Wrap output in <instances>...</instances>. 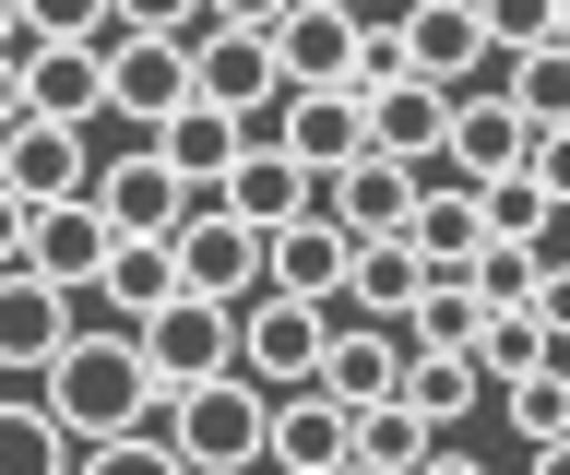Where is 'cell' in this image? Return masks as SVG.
I'll list each match as a JSON object with an SVG mask.
<instances>
[{
    "mask_svg": "<svg viewBox=\"0 0 570 475\" xmlns=\"http://www.w3.org/2000/svg\"><path fill=\"white\" fill-rule=\"evenodd\" d=\"M36 380H48V416H60L71 439H83V452H96V439H119V428H155V368H142V333L119 321V333H83L71 321L60 333V357L36 368Z\"/></svg>",
    "mask_w": 570,
    "mask_h": 475,
    "instance_id": "cell-1",
    "label": "cell"
},
{
    "mask_svg": "<svg viewBox=\"0 0 570 475\" xmlns=\"http://www.w3.org/2000/svg\"><path fill=\"white\" fill-rule=\"evenodd\" d=\"M262 428H274V393H262L249 368H214V380L167 393V452H178L190 475H238V464H262Z\"/></svg>",
    "mask_w": 570,
    "mask_h": 475,
    "instance_id": "cell-2",
    "label": "cell"
},
{
    "mask_svg": "<svg viewBox=\"0 0 570 475\" xmlns=\"http://www.w3.org/2000/svg\"><path fill=\"white\" fill-rule=\"evenodd\" d=\"M131 333H142V368H155V393H190V380H214V368H238V309H226V297L167 286Z\"/></svg>",
    "mask_w": 570,
    "mask_h": 475,
    "instance_id": "cell-3",
    "label": "cell"
},
{
    "mask_svg": "<svg viewBox=\"0 0 570 475\" xmlns=\"http://www.w3.org/2000/svg\"><path fill=\"white\" fill-rule=\"evenodd\" d=\"M321 333H333V297H297V286H249L238 297V368L262 393H297V380H309Z\"/></svg>",
    "mask_w": 570,
    "mask_h": 475,
    "instance_id": "cell-4",
    "label": "cell"
},
{
    "mask_svg": "<svg viewBox=\"0 0 570 475\" xmlns=\"http://www.w3.org/2000/svg\"><path fill=\"white\" fill-rule=\"evenodd\" d=\"M249 131H274V144L309 167V179H333L345 155H368V96H356V83H285V96L249 119Z\"/></svg>",
    "mask_w": 570,
    "mask_h": 475,
    "instance_id": "cell-5",
    "label": "cell"
},
{
    "mask_svg": "<svg viewBox=\"0 0 570 475\" xmlns=\"http://www.w3.org/2000/svg\"><path fill=\"white\" fill-rule=\"evenodd\" d=\"M167 250H178V286H190V297H226V309H238V297L262 286V226H249V215H226L214 190L167 226Z\"/></svg>",
    "mask_w": 570,
    "mask_h": 475,
    "instance_id": "cell-6",
    "label": "cell"
},
{
    "mask_svg": "<svg viewBox=\"0 0 570 475\" xmlns=\"http://www.w3.org/2000/svg\"><path fill=\"white\" fill-rule=\"evenodd\" d=\"M71 321H83V286L36 274V261H0V380H36Z\"/></svg>",
    "mask_w": 570,
    "mask_h": 475,
    "instance_id": "cell-7",
    "label": "cell"
},
{
    "mask_svg": "<svg viewBox=\"0 0 570 475\" xmlns=\"http://www.w3.org/2000/svg\"><path fill=\"white\" fill-rule=\"evenodd\" d=\"M107 108L155 131L167 108H190V37H155V24H119L107 37Z\"/></svg>",
    "mask_w": 570,
    "mask_h": 475,
    "instance_id": "cell-8",
    "label": "cell"
},
{
    "mask_svg": "<svg viewBox=\"0 0 570 475\" xmlns=\"http://www.w3.org/2000/svg\"><path fill=\"white\" fill-rule=\"evenodd\" d=\"M190 96H214V108H238V119H262L285 96V72H274V37L262 24H190Z\"/></svg>",
    "mask_w": 570,
    "mask_h": 475,
    "instance_id": "cell-9",
    "label": "cell"
},
{
    "mask_svg": "<svg viewBox=\"0 0 570 475\" xmlns=\"http://www.w3.org/2000/svg\"><path fill=\"white\" fill-rule=\"evenodd\" d=\"M428 167H404V155H345L333 179H321V215H345V238H404V215H416Z\"/></svg>",
    "mask_w": 570,
    "mask_h": 475,
    "instance_id": "cell-10",
    "label": "cell"
},
{
    "mask_svg": "<svg viewBox=\"0 0 570 475\" xmlns=\"http://www.w3.org/2000/svg\"><path fill=\"white\" fill-rule=\"evenodd\" d=\"M83 190H96V202H107V226H119V238H167V226L190 215V202H203V190L178 179L167 155H155V131H142V144L119 155V167H96V179H83Z\"/></svg>",
    "mask_w": 570,
    "mask_h": 475,
    "instance_id": "cell-11",
    "label": "cell"
},
{
    "mask_svg": "<svg viewBox=\"0 0 570 475\" xmlns=\"http://www.w3.org/2000/svg\"><path fill=\"white\" fill-rule=\"evenodd\" d=\"M83 179H96V167H83V119L24 108L0 131V190H12V202H60V190H83Z\"/></svg>",
    "mask_w": 570,
    "mask_h": 475,
    "instance_id": "cell-12",
    "label": "cell"
},
{
    "mask_svg": "<svg viewBox=\"0 0 570 475\" xmlns=\"http://www.w3.org/2000/svg\"><path fill=\"white\" fill-rule=\"evenodd\" d=\"M523 155H534V119L511 108V83H499V96L452 83V131H440V167H452V179H499V167H523Z\"/></svg>",
    "mask_w": 570,
    "mask_h": 475,
    "instance_id": "cell-13",
    "label": "cell"
},
{
    "mask_svg": "<svg viewBox=\"0 0 570 475\" xmlns=\"http://www.w3.org/2000/svg\"><path fill=\"white\" fill-rule=\"evenodd\" d=\"M356 452V404L321 393V380H297V393H274V428H262V464H297V475H333Z\"/></svg>",
    "mask_w": 570,
    "mask_h": 475,
    "instance_id": "cell-14",
    "label": "cell"
},
{
    "mask_svg": "<svg viewBox=\"0 0 570 475\" xmlns=\"http://www.w3.org/2000/svg\"><path fill=\"white\" fill-rule=\"evenodd\" d=\"M321 393H345V404H381L404 393V321H368V309H333V333H321V368H309Z\"/></svg>",
    "mask_w": 570,
    "mask_h": 475,
    "instance_id": "cell-15",
    "label": "cell"
},
{
    "mask_svg": "<svg viewBox=\"0 0 570 475\" xmlns=\"http://www.w3.org/2000/svg\"><path fill=\"white\" fill-rule=\"evenodd\" d=\"M368 96V144L404 155V167H440V131H452V83H428V72H381V83H356Z\"/></svg>",
    "mask_w": 570,
    "mask_h": 475,
    "instance_id": "cell-16",
    "label": "cell"
},
{
    "mask_svg": "<svg viewBox=\"0 0 570 475\" xmlns=\"http://www.w3.org/2000/svg\"><path fill=\"white\" fill-rule=\"evenodd\" d=\"M262 37H274V72L285 83H356V12H345V0H285Z\"/></svg>",
    "mask_w": 570,
    "mask_h": 475,
    "instance_id": "cell-17",
    "label": "cell"
},
{
    "mask_svg": "<svg viewBox=\"0 0 570 475\" xmlns=\"http://www.w3.org/2000/svg\"><path fill=\"white\" fill-rule=\"evenodd\" d=\"M345 261H356V238H345V215H285V226H262V286H297V297H345Z\"/></svg>",
    "mask_w": 570,
    "mask_h": 475,
    "instance_id": "cell-18",
    "label": "cell"
},
{
    "mask_svg": "<svg viewBox=\"0 0 570 475\" xmlns=\"http://www.w3.org/2000/svg\"><path fill=\"white\" fill-rule=\"evenodd\" d=\"M214 202H226V215H249V226H285V215H309V202H321V179L274 144V131H249V144H238V167L214 179Z\"/></svg>",
    "mask_w": 570,
    "mask_h": 475,
    "instance_id": "cell-19",
    "label": "cell"
},
{
    "mask_svg": "<svg viewBox=\"0 0 570 475\" xmlns=\"http://www.w3.org/2000/svg\"><path fill=\"white\" fill-rule=\"evenodd\" d=\"M107 238H119V226H107L96 190H60V202H36V215H24V261H36V274H60V286H96Z\"/></svg>",
    "mask_w": 570,
    "mask_h": 475,
    "instance_id": "cell-20",
    "label": "cell"
},
{
    "mask_svg": "<svg viewBox=\"0 0 570 475\" xmlns=\"http://www.w3.org/2000/svg\"><path fill=\"white\" fill-rule=\"evenodd\" d=\"M24 108L96 119V108H107V48H96V37H36V48H24Z\"/></svg>",
    "mask_w": 570,
    "mask_h": 475,
    "instance_id": "cell-21",
    "label": "cell"
},
{
    "mask_svg": "<svg viewBox=\"0 0 570 475\" xmlns=\"http://www.w3.org/2000/svg\"><path fill=\"white\" fill-rule=\"evenodd\" d=\"M238 144H249V119L238 108H214V96H190V108H167L155 119V155H167L190 190H214L226 167H238Z\"/></svg>",
    "mask_w": 570,
    "mask_h": 475,
    "instance_id": "cell-22",
    "label": "cell"
},
{
    "mask_svg": "<svg viewBox=\"0 0 570 475\" xmlns=\"http://www.w3.org/2000/svg\"><path fill=\"white\" fill-rule=\"evenodd\" d=\"M475 60H488L475 0H416V12H404V72H428V83H475Z\"/></svg>",
    "mask_w": 570,
    "mask_h": 475,
    "instance_id": "cell-23",
    "label": "cell"
},
{
    "mask_svg": "<svg viewBox=\"0 0 570 475\" xmlns=\"http://www.w3.org/2000/svg\"><path fill=\"white\" fill-rule=\"evenodd\" d=\"M428 286V261H416V238H356V261H345V297L333 309H368V321H404V297Z\"/></svg>",
    "mask_w": 570,
    "mask_h": 475,
    "instance_id": "cell-24",
    "label": "cell"
},
{
    "mask_svg": "<svg viewBox=\"0 0 570 475\" xmlns=\"http://www.w3.org/2000/svg\"><path fill=\"white\" fill-rule=\"evenodd\" d=\"M475 380H488L475 345H404V404H416L428 428H452L463 404H475Z\"/></svg>",
    "mask_w": 570,
    "mask_h": 475,
    "instance_id": "cell-25",
    "label": "cell"
},
{
    "mask_svg": "<svg viewBox=\"0 0 570 475\" xmlns=\"http://www.w3.org/2000/svg\"><path fill=\"white\" fill-rule=\"evenodd\" d=\"M167 286H178V250H167V238H107V261H96V297L119 309V321H142V309H155Z\"/></svg>",
    "mask_w": 570,
    "mask_h": 475,
    "instance_id": "cell-26",
    "label": "cell"
},
{
    "mask_svg": "<svg viewBox=\"0 0 570 475\" xmlns=\"http://www.w3.org/2000/svg\"><path fill=\"white\" fill-rule=\"evenodd\" d=\"M440 452V428H428L404 393H381V404H356V452L345 464H381V475H404V464H428Z\"/></svg>",
    "mask_w": 570,
    "mask_h": 475,
    "instance_id": "cell-27",
    "label": "cell"
},
{
    "mask_svg": "<svg viewBox=\"0 0 570 475\" xmlns=\"http://www.w3.org/2000/svg\"><path fill=\"white\" fill-rule=\"evenodd\" d=\"M404 238H416V261H475V238H488V215H475V179H452V190H416Z\"/></svg>",
    "mask_w": 570,
    "mask_h": 475,
    "instance_id": "cell-28",
    "label": "cell"
},
{
    "mask_svg": "<svg viewBox=\"0 0 570 475\" xmlns=\"http://www.w3.org/2000/svg\"><path fill=\"white\" fill-rule=\"evenodd\" d=\"M499 404H511V439H523V452H559L570 439V368H511Z\"/></svg>",
    "mask_w": 570,
    "mask_h": 475,
    "instance_id": "cell-29",
    "label": "cell"
},
{
    "mask_svg": "<svg viewBox=\"0 0 570 475\" xmlns=\"http://www.w3.org/2000/svg\"><path fill=\"white\" fill-rule=\"evenodd\" d=\"M511 108H523L534 131H559V119H570V37L511 48Z\"/></svg>",
    "mask_w": 570,
    "mask_h": 475,
    "instance_id": "cell-30",
    "label": "cell"
},
{
    "mask_svg": "<svg viewBox=\"0 0 570 475\" xmlns=\"http://www.w3.org/2000/svg\"><path fill=\"white\" fill-rule=\"evenodd\" d=\"M475 215H488V238H534V226L559 215V190L534 179V167H499V179H475Z\"/></svg>",
    "mask_w": 570,
    "mask_h": 475,
    "instance_id": "cell-31",
    "label": "cell"
},
{
    "mask_svg": "<svg viewBox=\"0 0 570 475\" xmlns=\"http://www.w3.org/2000/svg\"><path fill=\"white\" fill-rule=\"evenodd\" d=\"M60 452H71V428L48 404H0V475H48Z\"/></svg>",
    "mask_w": 570,
    "mask_h": 475,
    "instance_id": "cell-32",
    "label": "cell"
},
{
    "mask_svg": "<svg viewBox=\"0 0 570 475\" xmlns=\"http://www.w3.org/2000/svg\"><path fill=\"white\" fill-rule=\"evenodd\" d=\"M475 24H488V60H511V48L559 37V0H475Z\"/></svg>",
    "mask_w": 570,
    "mask_h": 475,
    "instance_id": "cell-33",
    "label": "cell"
},
{
    "mask_svg": "<svg viewBox=\"0 0 570 475\" xmlns=\"http://www.w3.org/2000/svg\"><path fill=\"white\" fill-rule=\"evenodd\" d=\"M24 37H119V12H107V0H24Z\"/></svg>",
    "mask_w": 570,
    "mask_h": 475,
    "instance_id": "cell-34",
    "label": "cell"
},
{
    "mask_svg": "<svg viewBox=\"0 0 570 475\" xmlns=\"http://www.w3.org/2000/svg\"><path fill=\"white\" fill-rule=\"evenodd\" d=\"M107 12H119V24H155V37H190V24H203V0H107Z\"/></svg>",
    "mask_w": 570,
    "mask_h": 475,
    "instance_id": "cell-35",
    "label": "cell"
},
{
    "mask_svg": "<svg viewBox=\"0 0 570 475\" xmlns=\"http://www.w3.org/2000/svg\"><path fill=\"white\" fill-rule=\"evenodd\" d=\"M523 167H534V179H547V190L570 202V119H559V131H534V155H523Z\"/></svg>",
    "mask_w": 570,
    "mask_h": 475,
    "instance_id": "cell-36",
    "label": "cell"
},
{
    "mask_svg": "<svg viewBox=\"0 0 570 475\" xmlns=\"http://www.w3.org/2000/svg\"><path fill=\"white\" fill-rule=\"evenodd\" d=\"M24 119V48H0V131Z\"/></svg>",
    "mask_w": 570,
    "mask_h": 475,
    "instance_id": "cell-37",
    "label": "cell"
},
{
    "mask_svg": "<svg viewBox=\"0 0 570 475\" xmlns=\"http://www.w3.org/2000/svg\"><path fill=\"white\" fill-rule=\"evenodd\" d=\"M203 12H214V24H274L285 0H203Z\"/></svg>",
    "mask_w": 570,
    "mask_h": 475,
    "instance_id": "cell-38",
    "label": "cell"
},
{
    "mask_svg": "<svg viewBox=\"0 0 570 475\" xmlns=\"http://www.w3.org/2000/svg\"><path fill=\"white\" fill-rule=\"evenodd\" d=\"M24 215H36V202H12V190H0V261H24Z\"/></svg>",
    "mask_w": 570,
    "mask_h": 475,
    "instance_id": "cell-39",
    "label": "cell"
},
{
    "mask_svg": "<svg viewBox=\"0 0 570 475\" xmlns=\"http://www.w3.org/2000/svg\"><path fill=\"white\" fill-rule=\"evenodd\" d=\"M0 48H36V37H24V0H0Z\"/></svg>",
    "mask_w": 570,
    "mask_h": 475,
    "instance_id": "cell-40",
    "label": "cell"
},
{
    "mask_svg": "<svg viewBox=\"0 0 570 475\" xmlns=\"http://www.w3.org/2000/svg\"><path fill=\"white\" fill-rule=\"evenodd\" d=\"M547 464H559V475H570V439H559V452H547Z\"/></svg>",
    "mask_w": 570,
    "mask_h": 475,
    "instance_id": "cell-41",
    "label": "cell"
},
{
    "mask_svg": "<svg viewBox=\"0 0 570 475\" xmlns=\"http://www.w3.org/2000/svg\"><path fill=\"white\" fill-rule=\"evenodd\" d=\"M559 37H570V0H559Z\"/></svg>",
    "mask_w": 570,
    "mask_h": 475,
    "instance_id": "cell-42",
    "label": "cell"
},
{
    "mask_svg": "<svg viewBox=\"0 0 570 475\" xmlns=\"http://www.w3.org/2000/svg\"><path fill=\"white\" fill-rule=\"evenodd\" d=\"M345 12H356V0H345Z\"/></svg>",
    "mask_w": 570,
    "mask_h": 475,
    "instance_id": "cell-43",
    "label": "cell"
}]
</instances>
